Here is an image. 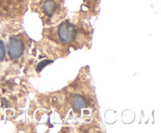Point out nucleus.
I'll return each mask as SVG.
<instances>
[{"label":"nucleus","mask_w":161,"mask_h":133,"mask_svg":"<svg viewBox=\"0 0 161 133\" xmlns=\"http://www.w3.org/2000/svg\"><path fill=\"white\" fill-rule=\"evenodd\" d=\"M39 11L49 20L59 17L61 13V0H41Z\"/></svg>","instance_id":"nucleus-2"},{"label":"nucleus","mask_w":161,"mask_h":133,"mask_svg":"<svg viewBox=\"0 0 161 133\" xmlns=\"http://www.w3.org/2000/svg\"><path fill=\"white\" fill-rule=\"evenodd\" d=\"M25 50V43L20 35H13L9 38L7 44V51L9 58L16 59L23 55Z\"/></svg>","instance_id":"nucleus-3"},{"label":"nucleus","mask_w":161,"mask_h":133,"mask_svg":"<svg viewBox=\"0 0 161 133\" xmlns=\"http://www.w3.org/2000/svg\"><path fill=\"white\" fill-rule=\"evenodd\" d=\"M72 106L75 111H78L86 106V101L84 97L77 94L72 97Z\"/></svg>","instance_id":"nucleus-4"},{"label":"nucleus","mask_w":161,"mask_h":133,"mask_svg":"<svg viewBox=\"0 0 161 133\" xmlns=\"http://www.w3.org/2000/svg\"><path fill=\"white\" fill-rule=\"evenodd\" d=\"M79 36V29L75 24L64 21L57 28V37L61 43L72 45Z\"/></svg>","instance_id":"nucleus-1"},{"label":"nucleus","mask_w":161,"mask_h":133,"mask_svg":"<svg viewBox=\"0 0 161 133\" xmlns=\"http://www.w3.org/2000/svg\"><path fill=\"white\" fill-rule=\"evenodd\" d=\"M5 57V45L4 42L0 39V63L3 60Z\"/></svg>","instance_id":"nucleus-5"}]
</instances>
